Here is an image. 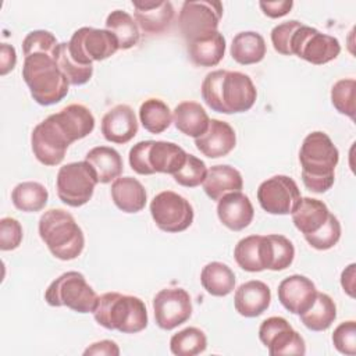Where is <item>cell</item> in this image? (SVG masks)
Listing matches in <instances>:
<instances>
[{
  "label": "cell",
  "instance_id": "obj_8",
  "mask_svg": "<svg viewBox=\"0 0 356 356\" xmlns=\"http://www.w3.org/2000/svg\"><path fill=\"white\" fill-rule=\"evenodd\" d=\"M96 184H99L96 174L85 160L68 163L57 172V196L64 204L79 207L92 199Z\"/></svg>",
  "mask_w": 356,
  "mask_h": 356
},
{
  "label": "cell",
  "instance_id": "obj_6",
  "mask_svg": "<svg viewBox=\"0 0 356 356\" xmlns=\"http://www.w3.org/2000/svg\"><path fill=\"white\" fill-rule=\"evenodd\" d=\"M188 153L172 142L140 140L129 150V165L140 175L156 172L174 175L181 170Z\"/></svg>",
  "mask_w": 356,
  "mask_h": 356
},
{
  "label": "cell",
  "instance_id": "obj_33",
  "mask_svg": "<svg viewBox=\"0 0 356 356\" xmlns=\"http://www.w3.org/2000/svg\"><path fill=\"white\" fill-rule=\"evenodd\" d=\"M302 324L312 331H325L337 318V306L327 293L317 292L313 305L299 314Z\"/></svg>",
  "mask_w": 356,
  "mask_h": 356
},
{
  "label": "cell",
  "instance_id": "obj_27",
  "mask_svg": "<svg viewBox=\"0 0 356 356\" xmlns=\"http://www.w3.org/2000/svg\"><path fill=\"white\" fill-rule=\"evenodd\" d=\"M186 44L191 61L199 67H214L225 54V38L218 31L186 42Z\"/></svg>",
  "mask_w": 356,
  "mask_h": 356
},
{
  "label": "cell",
  "instance_id": "obj_46",
  "mask_svg": "<svg viewBox=\"0 0 356 356\" xmlns=\"http://www.w3.org/2000/svg\"><path fill=\"white\" fill-rule=\"evenodd\" d=\"M22 227L18 220L13 217H4L0 220V249L14 250L22 242Z\"/></svg>",
  "mask_w": 356,
  "mask_h": 356
},
{
  "label": "cell",
  "instance_id": "obj_39",
  "mask_svg": "<svg viewBox=\"0 0 356 356\" xmlns=\"http://www.w3.org/2000/svg\"><path fill=\"white\" fill-rule=\"evenodd\" d=\"M54 60L70 81V85H83L93 75V65H81L71 58L67 49V42L58 43L54 51Z\"/></svg>",
  "mask_w": 356,
  "mask_h": 356
},
{
  "label": "cell",
  "instance_id": "obj_48",
  "mask_svg": "<svg viewBox=\"0 0 356 356\" xmlns=\"http://www.w3.org/2000/svg\"><path fill=\"white\" fill-rule=\"evenodd\" d=\"M17 64V53L14 46L8 43L0 44V75H6L14 70Z\"/></svg>",
  "mask_w": 356,
  "mask_h": 356
},
{
  "label": "cell",
  "instance_id": "obj_5",
  "mask_svg": "<svg viewBox=\"0 0 356 356\" xmlns=\"http://www.w3.org/2000/svg\"><path fill=\"white\" fill-rule=\"evenodd\" d=\"M39 235L50 253L60 260L76 259L85 246V236L75 218L63 209H50L39 220Z\"/></svg>",
  "mask_w": 356,
  "mask_h": 356
},
{
  "label": "cell",
  "instance_id": "obj_43",
  "mask_svg": "<svg viewBox=\"0 0 356 356\" xmlns=\"http://www.w3.org/2000/svg\"><path fill=\"white\" fill-rule=\"evenodd\" d=\"M58 46L56 36L44 29H36L29 32L22 40L24 56H31L33 53H46L54 56V51Z\"/></svg>",
  "mask_w": 356,
  "mask_h": 356
},
{
  "label": "cell",
  "instance_id": "obj_11",
  "mask_svg": "<svg viewBox=\"0 0 356 356\" xmlns=\"http://www.w3.org/2000/svg\"><path fill=\"white\" fill-rule=\"evenodd\" d=\"M339 53L341 43L337 38L305 24L296 29L291 42V54H295L314 65L327 64L335 60Z\"/></svg>",
  "mask_w": 356,
  "mask_h": 356
},
{
  "label": "cell",
  "instance_id": "obj_12",
  "mask_svg": "<svg viewBox=\"0 0 356 356\" xmlns=\"http://www.w3.org/2000/svg\"><path fill=\"white\" fill-rule=\"evenodd\" d=\"M150 214L154 224L164 232H182L193 222V207L181 195L172 191L157 193L150 202Z\"/></svg>",
  "mask_w": 356,
  "mask_h": 356
},
{
  "label": "cell",
  "instance_id": "obj_18",
  "mask_svg": "<svg viewBox=\"0 0 356 356\" xmlns=\"http://www.w3.org/2000/svg\"><path fill=\"white\" fill-rule=\"evenodd\" d=\"M138 129L135 111L128 104L114 106L102 118V134L111 143H128L138 134Z\"/></svg>",
  "mask_w": 356,
  "mask_h": 356
},
{
  "label": "cell",
  "instance_id": "obj_42",
  "mask_svg": "<svg viewBox=\"0 0 356 356\" xmlns=\"http://www.w3.org/2000/svg\"><path fill=\"white\" fill-rule=\"evenodd\" d=\"M207 174V168L203 160L197 159L193 154L186 156V160L179 171H177L172 178L177 184L186 188H195L203 184Z\"/></svg>",
  "mask_w": 356,
  "mask_h": 356
},
{
  "label": "cell",
  "instance_id": "obj_47",
  "mask_svg": "<svg viewBox=\"0 0 356 356\" xmlns=\"http://www.w3.org/2000/svg\"><path fill=\"white\" fill-rule=\"evenodd\" d=\"M264 15L270 18H280L286 15L291 8L293 7L292 0H282V1H260L259 3Z\"/></svg>",
  "mask_w": 356,
  "mask_h": 356
},
{
  "label": "cell",
  "instance_id": "obj_20",
  "mask_svg": "<svg viewBox=\"0 0 356 356\" xmlns=\"http://www.w3.org/2000/svg\"><path fill=\"white\" fill-rule=\"evenodd\" d=\"M218 220L231 231H242L252 222L254 209L249 197L239 192L224 195L217 203Z\"/></svg>",
  "mask_w": 356,
  "mask_h": 356
},
{
  "label": "cell",
  "instance_id": "obj_2",
  "mask_svg": "<svg viewBox=\"0 0 356 356\" xmlns=\"http://www.w3.org/2000/svg\"><path fill=\"white\" fill-rule=\"evenodd\" d=\"M299 161L305 186L316 193H324L334 185L339 152L331 138L321 131L309 134L300 146Z\"/></svg>",
  "mask_w": 356,
  "mask_h": 356
},
{
  "label": "cell",
  "instance_id": "obj_17",
  "mask_svg": "<svg viewBox=\"0 0 356 356\" xmlns=\"http://www.w3.org/2000/svg\"><path fill=\"white\" fill-rule=\"evenodd\" d=\"M317 292L314 282L300 274L284 278L277 289L280 303L292 314L305 313L313 305Z\"/></svg>",
  "mask_w": 356,
  "mask_h": 356
},
{
  "label": "cell",
  "instance_id": "obj_44",
  "mask_svg": "<svg viewBox=\"0 0 356 356\" xmlns=\"http://www.w3.org/2000/svg\"><path fill=\"white\" fill-rule=\"evenodd\" d=\"M302 25L300 21L289 19L275 25L271 31V43L277 53L282 56H292L291 54V42L296 29Z\"/></svg>",
  "mask_w": 356,
  "mask_h": 356
},
{
  "label": "cell",
  "instance_id": "obj_40",
  "mask_svg": "<svg viewBox=\"0 0 356 356\" xmlns=\"http://www.w3.org/2000/svg\"><path fill=\"white\" fill-rule=\"evenodd\" d=\"M341 238V222L330 213L325 222L313 234L305 235L307 243L317 250H328L334 248Z\"/></svg>",
  "mask_w": 356,
  "mask_h": 356
},
{
  "label": "cell",
  "instance_id": "obj_28",
  "mask_svg": "<svg viewBox=\"0 0 356 356\" xmlns=\"http://www.w3.org/2000/svg\"><path fill=\"white\" fill-rule=\"evenodd\" d=\"M85 161L92 167L100 184H108L117 179L124 170L120 153L110 146H96L90 149L85 156Z\"/></svg>",
  "mask_w": 356,
  "mask_h": 356
},
{
  "label": "cell",
  "instance_id": "obj_50",
  "mask_svg": "<svg viewBox=\"0 0 356 356\" xmlns=\"http://www.w3.org/2000/svg\"><path fill=\"white\" fill-rule=\"evenodd\" d=\"M355 267L356 264L352 263L349 264L343 271H342V275H341V285L343 288V291L350 296L353 298L355 296Z\"/></svg>",
  "mask_w": 356,
  "mask_h": 356
},
{
  "label": "cell",
  "instance_id": "obj_9",
  "mask_svg": "<svg viewBox=\"0 0 356 356\" xmlns=\"http://www.w3.org/2000/svg\"><path fill=\"white\" fill-rule=\"evenodd\" d=\"M67 49L74 61L81 65H93L111 57L118 49L117 38L107 29L82 26L67 42Z\"/></svg>",
  "mask_w": 356,
  "mask_h": 356
},
{
  "label": "cell",
  "instance_id": "obj_4",
  "mask_svg": "<svg viewBox=\"0 0 356 356\" xmlns=\"http://www.w3.org/2000/svg\"><path fill=\"white\" fill-rule=\"evenodd\" d=\"M93 317L99 325L122 334H136L147 327L145 302L132 295L107 292L99 296Z\"/></svg>",
  "mask_w": 356,
  "mask_h": 356
},
{
  "label": "cell",
  "instance_id": "obj_15",
  "mask_svg": "<svg viewBox=\"0 0 356 356\" xmlns=\"http://www.w3.org/2000/svg\"><path fill=\"white\" fill-rule=\"evenodd\" d=\"M300 199L298 184L288 175H274L263 181L257 188V200L268 214H291Z\"/></svg>",
  "mask_w": 356,
  "mask_h": 356
},
{
  "label": "cell",
  "instance_id": "obj_32",
  "mask_svg": "<svg viewBox=\"0 0 356 356\" xmlns=\"http://www.w3.org/2000/svg\"><path fill=\"white\" fill-rule=\"evenodd\" d=\"M202 286L213 296H227L235 289L234 271L221 261L206 264L200 273Z\"/></svg>",
  "mask_w": 356,
  "mask_h": 356
},
{
  "label": "cell",
  "instance_id": "obj_35",
  "mask_svg": "<svg viewBox=\"0 0 356 356\" xmlns=\"http://www.w3.org/2000/svg\"><path fill=\"white\" fill-rule=\"evenodd\" d=\"M49 192L47 189L35 181H25L18 185L11 192L13 204L25 213H35L44 209L47 204Z\"/></svg>",
  "mask_w": 356,
  "mask_h": 356
},
{
  "label": "cell",
  "instance_id": "obj_31",
  "mask_svg": "<svg viewBox=\"0 0 356 356\" xmlns=\"http://www.w3.org/2000/svg\"><path fill=\"white\" fill-rule=\"evenodd\" d=\"M229 51L238 64H256L266 56V42L259 32L243 31L234 36Z\"/></svg>",
  "mask_w": 356,
  "mask_h": 356
},
{
  "label": "cell",
  "instance_id": "obj_19",
  "mask_svg": "<svg viewBox=\"0 0 356 356\" xmlns=\"http://www.w3.org/2000/svg\"><path fill=\"white\" fill-rule=\"evenodd\" d=\"M197 150L209 159H220L227 156L236 145L234 128L221 120L211 118L203 135L195 139Z\"/></svg>",
  "mask_w": 356,
  "mask_h": 356
},
{
  "label": "cell",
  "instance_id": "obj_3",
  "mask_svg": "<svg viewBox=\"0 0 356 356\" xmlns=\"http://www.w3.org/2000/svg\"><path fill=\"white\" fill-rule=\"evenodd\" d=\"M22 78L32 99L40 106L61 102L70 89V81L58 67L54 56L33 53L26 56L22 65Z\"/></svg>",
  "mask_w": 356,
  "mask_h": 356
},
{
  "label": "cell",
  "instance_id": "obj_38",
  "mask_svg": "<svg viewBox=\"0 0 356 356\" xmlns=\"http://www.w3.org/2000/svg\"><path fill=\"white\" fill-rule=\"evenodd\" d=\"M207 348V338L200 328L186 327L170 339V349L177 356H196Z\"/></svg>",
  "mask_w": 356,
  "mask_h": 356
},
{
  "label": "cell",
  "instance_id": "obj_23",
  "mask_svg": "<svg viewBox=\"0 0 356 356\" xmlns=\"http://www.w3.org/2000/svg\"><path fill=\"white\" fill-rule=\"evenodd\" d=\"M53 117L71 139V142L88 136L95 129V117L92 111L83 104H68L58 113H54Z\"/></svg>",
  "mask_w": 356,
  "mask_h": 356
},
{
  "label": "cell",
  "instance_id": "obj_26",
  "mask_svg": "<svg viewBox=\"0 0 356 356\" xmlns=\"http://www.w3.org/2000/svg\"><path fill=\"white\" fill-rule=\"evenodd\" d=\"M295 257L292 242L278 234L261 235V260L264 270L281 271L288 268Z\"/></svg>",
  "mask_w": 356,
  "mask_h": 356
},
{
  "label": "cell",
  "instance_id": "obj_36",
  "mask_svg": "<svg viewBox=\"0 0 356 356\" xmlns=\"http://www.w3.org/2000/svg\"><path fill=\"white\" fill-rule=\"evenodd\" d=\"M139 120L147 132L161 134L171 125L172 114L163 100L152 97L140 104Z\"/></svg>",
  "mask_w": 356,
  "mask_h": 356
},
{
  "label": "cell",
  "instance_id": "obj_7",
  "mask_svg": "<svg viewBox=\"0 0 356 356\" xmlns=\"http://www.w3.org/2000/svg\"><path fill=\"white\" fill-rule=\"evenodd\" d=\"M44 300L54 307L67 306L76 313H93L99 296L83 274L67 271L47 286Z\"/></svg>",
  "mask_w": 356,
  "mask_h": 356
},
{
  "label": "cell",
  "instance_id": "obj_45",
  "mask_svg": "<svg viewBox=\"0 0 356 356\" xmlns=\"http://www.w3.org/2000/svg\"><path fill=\"white\" fill-rule=\"evenodd\" d=\"M332 343L338 352L353 356L356 353V323L353 320L341 323L332 332Z\"/></svg>",
  "mask_w": 356,
  "mask_h": 356
},
{
  "label": "cell",
  "instance_id": "obj_25",
  "mask_svg": "<svg viewBox=\"0 0 356 356\" xmlns=\"http://www.w3.org/2000/svg\"><path fill=\"white\" fill-rule=\"evenodd\" d=\"M114 204L124 213H138L145 209L147 195L145 186L132 177H118L111 184Z\"/></svg>",
  "mask_w": 356,
  "mask_h": 356
},
{
  "label": "cell",
  "instance_id": "obj_1",
  "mask_svg": "<svg viewBox=\"0 0 356 356\" xmlns=\"http://www.w3.org/2000/svg\"><path fill=\"white\" fill-rule=\"evenodd\" d=\"M200 90L204 103L222 114L245 113L253 107L257 97L250 76L239 71H211L204 76Z\"/></svg>",
  "mask_w": 356,
  "mask_h": 356
},
{
  "label": "cell",
  "instance_id": "obj_22",
  "mask_svg": "<svg viewBox=\"0 0 356 356\" xmlns=\"http://www.w3.org/2000/svg\"><path fill=\"white\" fill-rule=\"evenodd\" d=\"M135 8V21L142 31L147 33L164 32L174 18L171 1H132Z\"/></svg>",
  "mask_w": 356,
  "mask_h": 356
},
{
  "label": "cell",
  "instance_id": "obj_30",
  "mask_svg": "<svg viewBox=\"0 0 356 356\" xmlns=\"http://www.w3.org/2000/svg\"><path fill=\"white\" fill-rule=\"evenodd\" d=\"M292 214L293 225L303 234L316 232L328 218L330 210L323 200L314 197H302Z\"/></svg>",
  "mask_w": 356,
  "mask_h": 356
},
{
  "label": "cell",
  "instance_id": "obj_21",
  "mask_svg": "<svg viewBox=\"0 0 356 356\" xmlns=\"http://www.w3.org/2000/svg\"><path fill=\"white\" fill-rule=\"evenodd\" d=\"M271 303V291L267 284L259 280L243 282L234 295L235 310L243 317H257L263 314Z\"/></svg>",
  "mask_w": 356,
  "mask_h": 356
},
{
  "label": "cell",
  "instance_id": "obj_49",
  "mask_svg": "<svg viewBox=\"0 0 356 356\" xmlns=\"http://www.w3.org/2000/svg\"><path fill=\"white\" fill-rule=\"evenodd\" d=\"M85 356L88 355H106V356H118L120 355V348L114 341L110 339H103L99 342L92 343L90 346H88L83 352Z\"/></svg>",
  "mask_w": 356,
  "mask_h": 356
},
{
  "label": "cell",
  "instance_id": "obj_24",
  "mask_svg": "<svg viewBox=\"0 0 356 356\" xmlns=\"http://www.w3.org/2000/svg\"><path fill=\"white\" fill-rule=\"evenodd\" d=\"M202 185L206 195L218 202L229 192H239L243 188V178L236 168L228 164H218L207 170Z\"/></svg>",
  "mask_w": 356,
  "mask_h": 356
},
{
  "label": "cell",
  "instance_id": "obj_34",
  "mask_svg": "<svg viewBox=\"0 0 356 356\" xmlns=\"http://www.w3.org/2000/svg\"><path fill=\"white\" fill-rule=\"evenodd\" d=\"M106 29L117 38L118 46L122 50H128L136 46L140 39L136 21L124 10H114L107 15Z\"/></svg>",
  "mask_w": 356,
  "mask_h": 356
},
{
  "label": "cell",
  "instance_id": "obj_13",
  "mask_svg": "<svg viewBox=\"0 0 356 356\" xmlns=\"http://www.w3.org/2000/svg\"><path fill=\"white\" fill-rule=\"evenodd\" d=\"M71 139L54 120L53 114L39 122L31 134V146L36 160L44 165H57L64 157Z\"/></svg>",
  "mask_w": 356,
  "mask_h": 356
},
{
  "label": "cell",
  "instance_id": "obj_14",
  "mask_svg": "<svg viewBox=\"0 0 356 356\" xmlns=\"http://www.w3.org/2000/svg\"><path fill=\"white\" fill-rule=\"evenodd\" d=\"M259 339L271 356H303L306 345L302 335L292 328L286 318L271 316L259 327Z\"/></svg>",
  "mask_w": 356,
  "mask_h": 356
},
{
  "label": "cell",
  "instance_id": "obj_37",
  "mask_svg": "<svg viewBox=\"0 0 356 356\" xmlns=\"http://www.w3.org/2000/svg\"><path fill=\"white\" fill-rule=\"evenodd\" d=\"M236 264L249 273H260L264 270L261 261V235H249L242 238L234 249Z\"/></svg>",
  "mask_w": 356,
  "mask_h": 356
},
{
  "label": "cell",
  "instance_id": "obj_10",
  "mask_svg": "<svg viewBox=\"0 0 356 356\" xmlns=\"http://www.w3.org/2000/svg\"><path fill=\"white\" fill-rule=\"evenodd\" d=\"M222 4L216 0H188L179 11V31L186 42L207 36L218 31Z\"/></svg>",
  "mask_w": 356,
  "mask_h": 356
},
{
  "label": "cell",
  "instance_id": "obj_16",
  "mask_svg": "<svg viewBox=\"0 0 356 356\" xmlns=\"http://www.w3.org/2000/svg\"><path fill=\"white\" fill-rule=\"evenodd\" d=\"M153 310L161 330H174L192 316L191 296L184 288H164L153 298Z\"/></svg>",
  "mask_w": 356,
  "mask_h": 356
},
{
  "label": "cell",
  "instance_id": "obj_29",
  "mask_svg": "<svg viewBox=\"0 0 356 356\" xmlns=\"http://www.w3.org/2000/svg\"><path fill=\"white\" fill-rule=\"evenodd\" d=\"M172 120L178 131L195 139L206 132L210 122V118L203 106L191 100L182 102L174 108Z\"/></svg>",
  "mask_w": 356,
  "mask_h": 356
},
{
  "label": "cell",
  "instance_id": "obj_41",
  "mask_svg": "<svg viewBox=\"0 0 356 356\" xmlns=\"http://www.w3.org/2000/svg\"><path fill=\"white\" fill-rule=\"evenodd\" d=\"M355 79H339L331 88V103L338 113L355 120Z\"/></svg>",
  "mask_w": 356,
  "mask_h": 356
}]
</instances>
